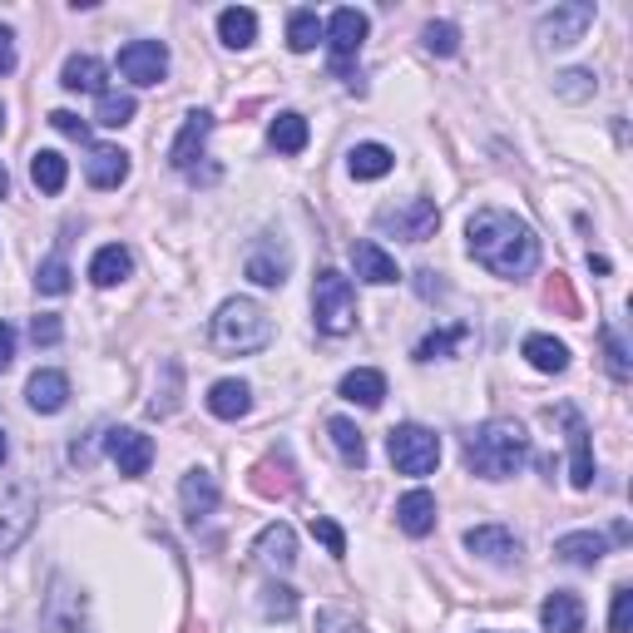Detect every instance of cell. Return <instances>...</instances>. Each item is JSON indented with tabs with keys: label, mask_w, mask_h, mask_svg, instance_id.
<instances>
[{
	"label": "cell",
	"mask_w": 633,
	"mask_h": 633,
	"mask_svg": "<svg viewBox=\"0 0 633 633\" xmlns=\"http://www.w3.org/2000/svg\"><path fill=\"white\" fill-rule=\"evenodd\" d=\"M465 243H471V258L504 282H520L539 268V233L504 208H480L465 223Z\"/></svg>",
	"instance_id": "1"
},
{
	"label": "cell",
	"mask_w": 633,
	"mask_h": 633,
	"mask_svg": "<svg viewBox=\"0 0 633 633\" xmlns=\"http://www.w3.org/2000/svg\"><path fill=\"white\" fill-rule=\"evenodd\" d=\"M529 461V430L520 421H485L465 436V465L480 480H510Z\"/></svg>",
	"instance_id": "2"
},
{
	"label": "cell",
	"mask_w": 633,
	"mask_h": 633,
	"mask_svg": "<svg viewBox=\"0 0 633 633\" xmlns=\"http://www.w3.org/2000/svg\"><path fill=\"white\" fill-rule=\"evenodd\" d=\"M272 342V317L253 297H228L214 317V346L228 356H253Z\"/></svg>",
	"instance_id": "3"
},
{
	"label": "cell",
	"mask_w": 633,
	"mask_h": 633,
	"mask_svg": "<svg viewBox=\"0 0 633 633\" xmlns=\"http://www.w3.org/2000/svg\"><path fill=\"white\" fill-rule=\"evenodd\" d=\"M312 317H317V332L342 337L356 327V288L352 278H342L337 268L317 272V288H312Z\"/></svg>",
	"instance_id": "4"
},
{
	"label": "cell",
	"mask_w": 633,
	"mask_h": 633,
	"mask_svg": "<svg viewBox=\"0 0 633 633\" xmlns=\"http://www.w3.org/2000/svg\"><path fill=\"white\" fill-rule=\"evenodd\" d=\"M387 455L391 465H397L401 475H430L440 465V436L430 426H416V421H406V426H397L387 436Z\"/></svg>",
	"instance_id": "5"
},
{
	"label": "cell",
	"mask_w": 633,
	"mask_h": 633,
	"mask_svg": "<svg viewBox=\"0 0 633 633\" xmlns=\"http://www.w3.org/2000/svg\"><path fill=\"white\" fill-rule=\"evenodd\" d=\"M35 515H40V500H35L31 485H0V555L25 545V535L35 529Z\"/></svg>",
	"instance_id": "6"
},
{
	"label": "cell",
	"mask_w": 633,
	"mask_h": 633,
	"mask_svg": "<svg viewBox=\"0 0 633 633\" xmlns=\"http://www.w3.org/2000/svg\"><path fill=\"white\" fill-rule=\"evenodd\" d=\"M594 25V5L589 0H569V5H555L549 15H539L535 25V40L539 50H569V45H580L584 31Z\"/></svg>",
	"instance_id": "7"
},
{
	"label": "cell",
	"mask_w": 633,
	"mask_h": 633,
	"mask_svg": "<svg viewBox=\"0 0 633 633\" xmlns=\"http://www.w3.org/2000/svg\"><path fill=\"white\" fill-rule=\"evenodd\" d=\"M243 272L247 282H258V288H282L292 272V247L282 233H258L253 238V247H247L243 258Z\"/></svg>",
	"instance_id": "8"
},
{
	"label": "cell",
	"mask_w": 633,
	"mask_h": 633,
	"mask_svg": "<svg viewBox=\"0 0 633 633\" xmlns=\"http://www.w3.org/2000/svg\"><path fill=\"white\" fill-rule=\"evenodd\" d=\"M366 31H372V21H366L362 11H352V5L332 11V21L322 25V40L332 45V70H337V75L352 70V60L362 54V45H366Z\"/></svg>",
	"instance_id": "9"
},
{
	"label": "cell",
	"mask_w": 633,
	"mask_h": 633,
	"mask_svg": "<svg viewBox=\"0 0 633 633\" xmlns=\"http://www.w3.org/2000/svg\"><path fill=\"white\" fill-rule=\"evenodd\" d=\"M45 633H95L89 629V604L70 580H54L45 594Z\"/></svg>",
	"instance_id": "10"
},
{
	"label": "cell",
	"mask_w": 633,
	"mask_h": 633,
	"mask_svg": "<svg viewBox=\"0 0 633 633\" xmlns=\"http://www.w3.org/2000/svg\"><path fill=\"white\" fill-rule=\"evenodd\" d=\"M376 223L387 228V233L406 238V243H426V238L440 228V214H436L430 198H406V204H397V208H381Z\"/></svg>",
	"instance_id": "11"
},
{
	"label": "cell",
	"mask_w": 633,
	"mask_h": 633,
	"mask_svg": "<svg viewBox=\"0 0 633 633\" xmlns=\"http://www.w3.org/2000/svg\"><path fill=\"white\" fill-rule=\"evenodd\" d=\"M119 75L139 89L159 85L169 75V50H163V40H130L119 50Z\"/></svg>",
	"instance_id": "12"
},
{
	"label": "cell",
	"mask_w": 633,
	"mask_h": 633,
	"mask_svg": "<svg viewBox=\"0 0 633 633\" xmlns=\"http://www.w3.org/2000/svg\"><path fill=\"white\" fill-rule=\"evenodd\" d=\"M105 451H109V461L119 465V475H144L154 465V440L144 436V430H134V426H114V430H109Z\"/></svg>",
	"instance_id": "13"
},
{
	"label": "cell",
	"mask_w": 633,
	"mask_h": 633,
	"mask_svg": "<svg viewBox=\"0 0 633 633\" xmlns=\"http://www.w3.org/2000/svg\"><path fill=\"white\" fill-rule=\"evenodd\" d=\"M559 421L569 426V485L574 490H589L594 485V451H589V426L574 406H559Z\"/></svg>",
	"instance_id": "14"
},
{
	"label": "cell",
	"mask_w": 633,
	"mask_h": 633,
	"mask_svg": "<svg viewBox=\"0 0 633 633\" xmlns=\"http://www.w3.org/2000/svg\"><path fill=\"white\" fill-rule=\"evenodd\" d=\"M465 549L480 559H490V564H515L520 555H525V545H520L515 529H504V525H475L465 529Z\"/></svg>",
	"instance_id": "15"
},
{
	"label": "cell",
	"mask_w": 633,
	"mask_h": 633,
	"mask_svg": "<svg viewBox=\"0 0 633 633\" xmlns=\"http://www.w3.org/2000/svg\"><path fill=\"white\" fill-rule=\"evenodd\" d=\"M352 268H356V278L372 282V288H387V282L401 278L397 258H391L381 243H372V238H356L352 243Z\"/></svg>",
	"instance_id": "16"
},
{
	"label": "cell",
	"mask_w": 633,
	"mask_h": 633,
	"mask_svg": "<svg viewBox=\"0 0 633 633\" xmlns=\"http://www.w3.org/2000/svg\"><path fill=\"white\" fill-rule=\"evenodd\" d=\"M208 134H214V114H208V109H194V114L183 119L179 139H173V149H169V163H173V169H183V173L194 169V159L204 154Z\"/></svg>",
	"instance_id": "17"
},
{
	"label": "cell",
	"mask_w": 633,
	"mask_h": 633,
	"mask_svg": "<svg viewBox=\"0 0 633 633\" xmlns=\"http://www.w3.org/2000/svg\"><path fill=\"white\" fill-rule=\"evenodd\" d=\"M539 623H545V633H584V599L569 589H555L539 604Z\"/></svg>",
	"instance_id": "18"
},
{
	"label": "cell",
	"mask_w": 633,
	"mask_h": 633,
	"mask_svg": "<svg viewBox=\"0 0 633 633\" xmlns=\"http://www.w3.org/2000/svg\"><path fill=\"white\" fill-rule=\"evenodd\" d=\"M436 515L440 510H436V495L430 490H406L397 500V525L406 529L411 539H426L430 529H436Z\"/></svg>",
	"instance_id": "19"
},
{
	"label": "cell",
	"mask_w": 633,
	"mask_h": 633,
	"mask_svg": "<svg viewBox=\"0 0 633 633\" xmlns=\"http://www.w3.org/2000/svg\"><path fill=\"white\" fill-rule=\"evenodd\" d=\"M179 500H183V515H188V520L214 515V510H218V480H214V471H204V465H198V471L183 475Z\"/></svg>",
	"instance_id": "20"
},
{
	"label": "cell",
	"mask_w": 633,
	"mask_h": 633,
	"mask_svg": "<svg viewBox=\"0 0 633 633\" xmlns=\"http://www.w3.org/2000/svg\"><path fill=\"white\" fill-rule=\"evenodd\" d=\"M208 411H214L218 421H243L247 411H253V387L238 381V376H223V381L208 387Z\"/></svg>",
	"instance_id": "21"
},
{
	"label": "cell",
	"mask_w": 633,
	"mask_h": 633,
	"mask_svg": "<svg viewBox=\"0 0 633 633\" xmlns=\"http://www.w3.org/2000/svg\"><path fill=\"white\" fill-rule=\"evenodd\" d=\"M253 555H258V564L278 569V574H282V569H292V564H297V535H292V525H282V520H278V525H268L258 535V545H253Z\"/></svg>",
	"instance_id": "22"
},
{
	"label": "cell",
	"mask_w": 633,
	"mask_h": 633,
	"mask_svg": "<svg viewBox=\"0 0 633 633\" xmlns=\"http://www.w3.org/2000/svg\"><path fill=\"white\" fill-rule=\"evenodd\" d=\"M85 179L95 183V188H119V183L130 179V154L114 149V144H99V149H89Z\"/></svg>",
	"instance_id": "23"
},
{
	"label": "cell",
	"mask_w": 633,
	"mask_h": 633,
	"mask_svg": "<svg viewBox=\"0 0 633 633\" xmlns=\"http://www.w3.org/2000/svg\"><path fill=\"white\" fill-rule=\"evenodd\" d=\"M342 401H352V406H366V411H376L381 401H387V376L376 372V366H356V372H346L342 376Z\"/></svg>",
	"instance_id": "24"
},
{
	"label": "cell",
	"mask_w": 633,
	"mask_h": 633,
	"mask_svg": "<svg viewBox=\"0 0 633 633\" xmlns=\"http://www.w3.org/2000/svg\"><path fill=\"white\" fill-rule=\"evenodd\" d=\"M25 401H31L40 416H54V411H65L70 401V376L65 372H35L31 387H25Z\"/></svg>",
	"instance_id": "25"
},
{
	"label": "cell",
	"mask_w": 633,
	"mask_h": 633,
	"mask_svg": "<svg viewBox=\"0 0 633 633\" xmlns=\"http://www.w3.org/2000/svg\"><path fill=\"white\" fill-rule=\"evenodd\" d=\"M555 555L564 559V564L594 569L604 555H609V539L594 535V529H574V535H559V539H555Z\"/></svg>",
	"instance_id": "26"
},
{
	"label": "cell",
	"mask_w": 633,
	"mask_h": 633,
	"mask_svg": "<svg viewBox=\"0 0 633 633\" xmlns=\"http://www.w3.org/2000/svg\"><path fill=\"white\" fill-rule=\"evenodd\" d=\"M105 60H95V54H70L65 70H60V85L75 89V95H105Z\"/></svg>",
	"instance_id": "27"
},
{
	"label": "cell",
	"mask_w": 633,
	"mask_h": 633,
	"mask_svg": "<svg viewBox=\"0 0 633 633\" xmlns=\"http://www.w3.org/2000/svg\"><path fill=\"white\" fill-rule=\"evenodd\" d=\"M253 490L268 495V500H282V495L297 490V475H292L288 455H268V461L253 465Z\"/></svg>",
	"instance_id": "28"
},
{
	"label": "cell",
	"mask_w": 633,
	"mask_h": 633,
	"mask_svg": "<svg viewBox=\"0 0 633 633\" xmlns=\"http://www.w3.org/2000/svg\"><path fill=\"white\" fill-rule=\"evenodd\" d=\"M130 272H134V258H130V247H119V243L99 247L95 258H89V282H95V288H114V282H124Z\"/></svg>",
	"instance_id": "29"
},
{
	"label": "cell",
	"mask_w": 633,
	"mask_h": 633,
	"mask_svg": "<svg viewBox=\"0 0 633 633\" xmlns=\"http://www.w3.org/2000/svg\"><path fill=\"white\" fill-rule=\"evenodd\" d=\"M520 352H525V362L535 366V372H545V376H559L569 366V346L559 342V337H545V332H529Z\"/></svg>",
	"instance_id": "30"
},
{
	"label": "cell",
	"mask_w": 633,
	"mask_h": 633,
	"mask_svg": "<svg viewBox=\"0 0 633 633\" xmlns=\"http://www.w3.org/2000/svg\"><path fill=\"white\" fill-rule=\"evenodd\" d=\"M346 169H352V179H362V183L387 179V173L397 169V154H391L387 144H356V149L346 154Z\"/></svg>",
	"instance_id": "31"
},
{
	"label": "cell",
	"mask_w": 633,
	"mask_h": 633,
	"mask_svg": "<svg viewBox=\"0 0 633 633\" xmlns=\"http://www.w3.org/2000/svg\"><path fill=\"white\" fill-rule=\"evenodd\" d=\"M218 40H223L228 50H247V45L258 40V15L247 11V5H228V11L218 15Z\"/></svg>",
	"instance_id": "32"
},
{
	"label": "cell",
	"mask_w": 633,
	"mask_h": 633,
	"mask_svg": "<svg viewBox=\"0 0 633 633\" xmlns=\"http://www.w3.org/2000/svg\"><path fill=\"white\" fill-rule=\"evenodd\" d=\"M307 139H312V134H307V119H302L297 109H282V114L268 124V144L278 154H302V149H307Z\"/></svg>",
	"instance_id": "33"
},
{
	"label": "cell",
	"mask_w": 633,
	"mask_h": 633,
	"mask_svg": "<svg viewBox=\"0 0 633 633\" xmlns=\"http://www.w3.org/2000/svg\"><path fill=\"white\" fill-rule=\"evenodd\" d=\"M327 436H332V446H337V455H342V465L362 471V465H366V440H362V430H356V421L332 416V421H327Z\"/></svg>",
	"instance_id": "34"
},
{
	"label": "cell",
	"mask_w": 633,
	"mask_h": 633,
	"mask_svg": "<svg viewBox=\"0 0 633 633\" xmlns=\"http://www.w3.org/2000/svg\"><path fill=\"white\" fill-rule=\"evenodd\" d=\"M65 179H70L65 154H54V149L31 154V183L40 188V194H60V188H65Z\"/></svg>",
	"instance_id": "35"
},
{
	"label": "cell",
	"mask_w": 633,
	"mask_h": 633,
	"mask_svg": "<svg viewBox=\"0 0 633 633\" xmlns=\"http://www.w3.org/2000/svg\"><path fill=\"white\" fill-rule=\"evenodd\" d=\"M317 40H322V21H317V11H292L288 15V45L297 54L317 50Z\"/></svg>",
	"instance_id": "36"
},
{
	"label": "cell",
	"mask_w": 633,
	"mask_h": 633,
	"mask_svg": "<svg viewBox=\"0 0 633 633\" xmlns=\"http://www.w3.org/2000/svg\"><path fill=\"white\" fill-rule=\"evenodd\" d=\"M134 95H119V89H105V95H99V109H95V119L99 124H105V130H124V124H130L134 119Z\"/></svg>",
	"instance_id": "37"
},
{
	"label": "cell",
	"mask_w": 633,
	"mask_h": 633,
	"mask_svg": "<svg viewBox=\"0 0 633 633\" xmlns=\"http://www.w3.org/2000/svg\"><path fill=\"white\" fill-rule=\"evenodd\" d=\"M594 89H599L594 70H564V75L555 80V95L569 99V105H584V99H594Z\"/></svg>",
	"instance_id": "38"
},
{
	"label": "cell",
	"mask_w": 633,
	"mask_h": 633,
	"mask_svg": "<svg viewBox=\"0 0 633 633\" xmlns=\"http://www.w3.org/2000/svg\"><path fill=\"white\" fill-rule=\"evenodd\" d=\"M35 288H40L45 297H65V292H70V263L65 258H45L40 272H35Z\"/></svg>",
	"instance_id": "39"
},
{
	"label": "cell",
	"mask_w": 633,
	"mask_h": 633,
	"mask_svg": "<svg viewBox=\"0 0 633 633\" xmlns=\"http://www.w3.org/2000/svg\"><path fill=\"white\" fill-rule=\"evenodd\" d=\"M465 337H471V332H465V327H446V332H430L426 342L416 346V362H436V356H451L455 346L465 342Z\"/></svg>",
	"instance_id": "40"
},
{
	"label": "cell",
	"mask_w": 633,
	"mask_h": 633,
	"mask_svg": "<svg viewBox=\"0 0 633 633\" xmlns=\"http://www.w3.org/2000/svg\"><path fill=\"white\" fill-rule=\"evenodd\" d=\"M421 40H426L430 54H455V50H461V31H455L451 21H430Z\"/></svg>",
	"instance_id": "41"
},
{
	"label": "cell",
	"mask_w": 633,
	"mask_h": 633,
	"mask_svg": "<svg viewBox=\"0 0 633 633\" xmlns=\"http://www.w3.org/2000/svg\"><path fill=\"white\" fill-rule=\"evenodd\" d=\"M263 613H268V619H292V613H297V589L268 584V589H263Z\"/></svg>",
	"instance_id": "42"
},
{
	"label": "cell",
	"mask_w": 633,
	"mask_h": 633,
	"mask_svg": "<svg viewBox=\"0 0 633 633\" xmlns=\"http://www.w3.org/2000/svg\"><path fill=\"white\" fill-rule=\"evenodd\" d=\"M604 362H609L613 381H629V352H623V337L613 327H604Z\"/></svg>",
	"instance_id": "43"
},
{
	"label": "cell",
	"mask_w": 633,
	"mask_h": 633,
	"mask_svg": "<svg viewBox=\"0 0 633 633\" xmlns=\"http://www.w3.org/2000/svg\"><path fill=\"white\" fill-rule=\"evenodd\" d=\"M312 539H322L327 555H337V559L346 555V535H342V525H337V520H327V515H312Z\"/></svg>",
	"instance_id": "44"
},
{
	"label": "cell",
	"mask_w": 633,
	"mask_h": 633,
	"mask_svg": "<svg viewBox=\"0 0 633 633\" xmlns=\"http://www.w3.org/2000/svg\"><path fill=\"white\" fill-rule=\"evenodd\" d=\"M629 623H633V589L619 584L613 589V609H609V633H629Z\"/></svg>",
	"instance_id": "45"
},
{
	"label": "cell",
	"mask_w": 633,
	"mask_h": 633,
	"mask_svg": "<svg viewBox=\"0 0 633 633\" xmlns=\"http://www.w3.org/2000/svg\"><path fill=\"white\" fill-rule=\"evenodd\" d=\"M60 337H65V327H60V317H54V312H40V317L31 322V342L35 346H54Z\"/></svg>",
	"instance_id": "46"
},
{
	"label": "cell",
	"mask_w": 633,
	"mask_h": 633,
	"mask_svg": "<svg viewBox=\"0 0 633 633\" xmlns=\"http://www.w3.org/2000/svg\"><path fill=\"white\" fill-rule=\"evenodd\" d=\"M317 633H366V629L346 609H322L317 613Z\"/></svg>",
	"instance_id": "47"
},
{
	"label": "cell",
	"mask_w": 633,
	"mask_h": 633,
	"mask_svg": "<svg viewBox=\"0 0 633 633\" xmlns=\"http://www.w3.org/2000/svg\"><path fill=\"white\" fill-rule=\"evenodd\" d=\"M50 124H54V130H60V134H65V139H80V144L89 139V124H85V119H80V114H70V109H54V114H50Z\"/></svg>",
	"instance_id": "48"
},
{
	"label": "cell",
	"mask_w": 633,
	"mask_h": 633,
	"mask_svg": "<svg viewBox=\"0 0 633 633\" xmlns=\"http://www.w3.org/2000/svg\"><path fill=\"white\" fill-rule=\"evenodd\" d=\"M545 297H549V302H559V312H564V317H580V302H574V292H569L564 272H555V282H549Z\"/></svg>",
	"instance_id": "49"
},
{
	"label": "cell",
	"mask_w": 633,
	"mask_h": 633,
	"mask_svg": "<svg viewBox=\"0 0 633 633\" xmlns=\"http://www.w3.org/2000/svg\"><path fill=\"white\" fill-rule=\"evenodd\" d=\"M11 70H15V31L0 25V75H11Z\"/></svg>",
	"instance_id": "50"
},
{
	"label": "cell",
	"mask_w": 633,
	"mask_h": 633,
	"mask_svg": "<svg viewBox=\"0 0 633 633\" xmlns=\"http://www.w3.org/2000/svg\"><path fill=\"white\" fill-rule=\"evenodd\" d=\"M15 362V332H11V322H0V372Z\"/></svg>",
	"instance_id": "51"
},
{
	"label": "cell",
	"mask_w": 633,
	"mask_h": 633,
	"mask_svg": "<svg viewBox=\"0 0 633 633\" xmlns=\"http://www.w3.org/2000/svg\"><path fill=\"white\" fill-rule=\"evenodd\" d=\"M11 194V173H5V163H0V198Z\"/></svg>",
	"instance_id": "52"
},
{
	"label": "cell",
	"mask_w": 633,
	"mask_h": 633,
	"mask_svg": "<svg viewBox=\"0 0 633 633\" xmlns=\"http://www.w3.org/2000/svg\"><path fill=\"white\" fill-rule=\"evenodd\" d=\"M5 455H11V440H5V430H0V465H5Z\"/></svg>",
	"instance_id": "53"
},
{
	"label": "cell",
	"mask_w": 633,
	"mask_h": 633,
	"mask_svg": "<svg viewBox=\"0 0 633 633\" xmlns=\"http://www.w3.org/2000/svg\"><path fill=\"white\" fill-rule=\"evenodd\" d=\"M0 130H5V105H0Z\"/></svg>",
	"instance_id": "54"
}]
</instances>
